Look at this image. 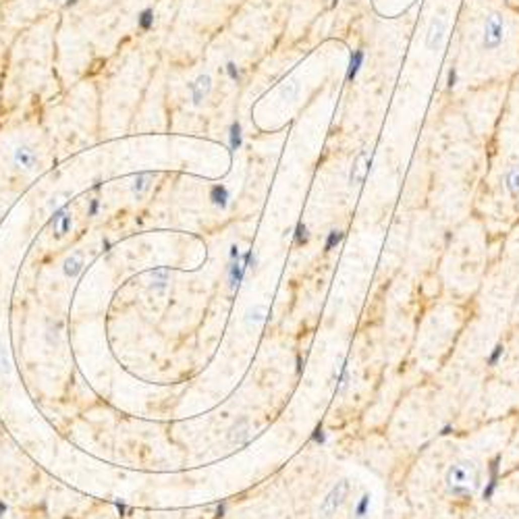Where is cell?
<instances>
[{
    "instance_id": "44dd1931",
    "label": "cell",
    "mask_w": 519,
    "mask_h": 519,
    "mask_svg": "<svg viewBox=\"0 0 519 519\" xmlns=\"http://www.w3.org/2000/svg\"><path fill=\"white\" fill-rule=\"evenodd\" d=\"M67 200H69V193H56V196H52V198H50L48 208H50L52 212H58V210H62V208H64Z\"/></svg>"
},
{
    "instance_id": "52a82bcc",
    "label": "cell",
    "mask_w": 519,
    "mask_h": 519,
    "mask_svg": "<svg viewBox=\"0 0 519 519\" xmlns=\"http://www.w3.org/2000/svg\"><path fill=\"white\" fill-rule=\"evenodd\" d=\"M50 224H52V231H54V235H56L58 239L64 237L69 231H71V227H73V214H71V210H69V208L64 206L62 210L52 212Z\"/></svg>"
},
{
    "instance_id": "d4e9b609",
    "label": "cell",
    "mask_w": 519,
    "mask_h": 519,
    "mask_svg": "<svg viewBox=\"0 0 519 519\" xmlns=\"http://www.w3.org/2000/svg\"><path fill=\"white\" fill-rule=\"evenodd\" d=\"M500 461H503V455L496 453L490 461H488V478H498L500 474Z\"/></svg>"
},
{
    "instance_id": "603a6c76",
    "label": "cell",
    "mask_w": 519,
    "mask_h": 519,
    "mask_svg": "<svg viewBox=\"0 0 519 519\" xmlns=\"http://www.w3.org/2000/svg\"><path fill=\"white\" fill-rule=\"evenodd\" d=\"M496 488H498V478H488L486 486H484V490H482V498L484 500H492Z\"/></svg>"
},
{
    "instance_id": "ab89813d",
    "label": "cell",
    "mask_w": 519,
    "mask_h": 519,
    "mask_svg": "<svg viewBox=\"0 0 519 519\" xmlns=\"http://www.w3.org/2000/svg\"><path fill=\"white\" fill-rule=\"evenodd\" d=\"M64 519H69V517H64Z\"/></svg>"
},
{
    "instance_id": "7a4b0ae2",
    "label": "cell",
    "mask_w": 519,
    "mask_h": 519,
    "mask_svg": "<svg viewBox=\"0 0 519 519\" xmlns=\"http://www.w3.org/2000/svg\"><path fill=\"white\" fill-rule=\"evenodd\" d=\"M347 494H349V480L341 478V480L335 484V486L328 490V494L322 498V503H320V507H318L320 519H333V517L337 515V511L343 507Z\"/></svg>"
},
{
    "instance_id": "e0dca14e",
    "label": "cell",
    "mask_w": 519,
    "mask_h": 519,
    "mask_svg": "<svg viewBox=\"0 0 519 519\" xmlns=\"http://www.w3.org/2000/svg\"><path fill=\"white\" fill-rule=\"evenodd\" d=\"M505 187L511 196H519V166H513L505 175Z\"/></svg>"
},
{
    "instance_id": "8fae6325",
    "label": "cell",
    "mask_w": 519,
    "mask_h": 519,
    "mask_svg": "<svg viewBox=\"0 0 519 519\" xmlns=\"http://www.w3.org/2000/svg\"><path fill=\"white\" fill-rule=\"evenodd\" d=\"M150 185H152V175H150V172H142V175H137L133 179V185H131V191H133L135 200H142L146 196V191L150 189Z\"/></svg>"
},
{
    "instance_id": "30bf717a",
    "label": "cell",
    "mask_w": 519,
    "mask_h": 519,
    "mask_svg": "<svg viewBox=\"0 0 519 519\" xmlns=\"http://www.w3.org/2000/svg\"><path fill=\"white\" fill-rule=\"evenodd\" d=\"M62 270H64V274L69 276V279H75V276H79V272L83 270V251H73L71 255H69V257L64 260Z\"/></svg>"
},
{
    "instance_id": "8992f818",
    "label": "cell",
    "mask_w": 519,
    "mask_h": 519,
    "mask_svg": "<svg viewBox=\"0 0 519 519\" xmlns=\"http://www.w3.org/2000/svg\"><path fill=\"white\" fill-rule=\"evenodd\" d=\"M212 92V79L208 73L198 75V79L193 83H189V94H191V104L193 106H200V104L210 96Z\"/></svg>"
},
{
    "instance_id": "ac0fdd59",
    "label": "cell",
    "mask_w": 519,
    "mask_h": 519,
    "mask_svg": "<svg viewBox=\"0 0 519 519\" xmlns=\"http://www.w3.org/2000/svg\"><path fill=\"white\" fill-rule=\"evenodd\" d=\"M137 25H140L142 31H148L154 27V11L152 9H144L137 17Z\"/></svg>"
},
{
    "instance_id": "cb8c5ba5",
    "label": "cell",
    "mask_w": 519,
    "mask_h": 519,
    "mask_svg": "<svg viewBox=\"0 0 519 519\" xmlns=\"http://www.w3.org/2000/svg\"><path fill=\"white\" fill-rule=\"evenodd\" d=\"M503 355H505V347L503 345H494V349L490 351V355H488V366L490 368H494V366H498V361L503 359Z\"/></svg>"
},
{
    "instance_id": "7c38bea8",
    "label": "cell",
    "mask_w": 519,
    "mask_h": 519,
    "mask_svg": "<svg viewBox=\"0 0 519 519\" xmlns=\"http://www.w3.org/2000/svg\"><path fill=\"white\" fill-rule=\"evenodd\" d=\"M363 58H366L363 50H353V52H351V58H349V67H347V75H345V79L353 81V79L357 77L359 69H361V64H363Z\"/></svg>"
},
{
    "instance_id": "f35d334b",
    "label": "cell",
    "mask_w": 519,
    "mask_h": 519,
    "mask_svg": "<svg viewBox=\"0 0 519 519\" xmlns=\"http://www.w3.org/2000/svg\"><path fill=\"white\" fill-rule=\"evenodd\" d=\"M50 3H56V0H50Z\"/></svg>"
},
{
    "instance_id": "836d02e7",
    "label": "cell",
    "mask_w": 519,
    "mask_h": 519,
    "mask_svg": "<svg viewBox=\"0 0 519 519\" xmlns=\"http://www.w3.org/2000/svg\"><path fill=\"white\" fill-rule=\"evenodd\" d=\"M241 253H239V247L237 245H231V260H237Z\"/></svg>"
},
{
    "instance_id": "484cf974",
    "label": "cell",
    "mask_w": 519,
    "mask_h": 519,
    "mask_svg": "<svg viewBox=\"0 0 519 519\" xmlns=\"http://www.w3.org/2000/svg\"><path fill=\"white\" fill-rule=\"evenodd\" d=\"M349 384V366L347 363H343L341 368V376H339V384H337V393H343Z\"/></svg>"
},
{
    "instance_id": "1f68e13d",
    "label": "cell",
    "mask_w": 519,
    "mask_h": 519,
    "mask_svg": "<svg viewBox=\"0 0 519 519\" xmlns=\"http://www.w3.org/2000/svg\"><path fill=\"white\" fill-rule=\"evenodd\" d=\"M451 432H453V426H451V424H444V426L440 428V436H448Z\"/></svg>"
},
{
    "instance_id": "d590c367",
    "label": "cell",
    "mask_w": 519,
    "mask_h": 519,
    "mask_svg": "<svg viewBox=\"0 0 519 519\" xmlns=\"http://www.w3.org/2000/svg\"><path fill=\"white\" fill-rule=\"evenodd\" d=\"M5 511H7V505L3 503V500H0V517H3V515H5Z\"/></svg>"
},
{
    "instance_id": "7402d4cb",
    "label": "cell",
    "mask_w": 519,
    "mask_h": 519,
    "mask_svg": "<svg viewBox=\"0 0 519 519\" xmlns=\"http://www.w3.org/2000/svg\"><path fill=\"white\" fill-rule=\"evenodd\" d=\"M307 241H309L307 227L303 224V220H299V222H297V227H295V243H297V245H305Z\"/></svg>"
},
{
    "instance_id": "f1b7e54d",
    "label": "cell",
    "mask_w": 519,
    "mask_h": 519,
    "mask_svg": "<svg viewBox=\"0 0 519 519\" xmlns=\"http://www.w3.org/2000/svg\"><path fill=\"white\" fill-rule=\"evenodd\" d=\"M311 440H314L316 444H324V442H326V432H324L322 424H318V426H316V430L311 432Z\"/></svg>"
},
{
    "instance_id": "6da1fadb",
    "label": "cell",
    "mask_w": 519,
    "mask_h": 519,
    "mask_svg": "<svg viewBox=\"0 0 519 519\" xmlns=\"http://www.w3.org/2000/svg\"><path fill=\"white\" fill-rule=\"evenodd\" d=\"M478 484V465L470 459H461L453 463L444 474V488L448 494L467 496Z\"/></svg>"
},
{
    "instance_id": "e575fe53",
    "label": "cell",
    "mask_w": 519,
    "mask_h": 519,
    "mask_svg": "<svg viewBox=\"0 0 519 519\" xmlns=\"http://www.w3.org/2000/svg\"><path fill=\"white\" fill-rule=\"evenodd\" d=\"M75 5H77V0H67V3H64L67 9H71V7H75Z\"/></svg>"
},
{
    "instance_id": "ffe728a7",
    "label": "cell",
    "mask_w": 519,
    "mask_h": 519,
    "mask_svg": "<svg viewBox=\"0 0 519 519\" xmlns=\"http://www.w3.org/2000/svg\"><path fill=\"white\" fill-rule=\"evenodd\" d=\"M370 498H372V496H370L368 492L361 494V498L357 500V505H355V517L361 519V517L368 515V511H370Z\"/></svg>"
},
{
    "instance_id": "277c9868",
    "label": "cell",
    "mask_w": 519,
    "mask_h": 519,
    "mask_svg": "<svg viewBox=\"0 0 519 519\" xmlns=\"http://www.w3.org/2000/svg\"><path fill=\"white\" fill-rule=\"evenodd\" d=\"M372 158H374V154L370 150H361L357 154V158L351 164V172H349V183L351 185H361L368 179L370 168H372Z\"/></svg>"
},
{
    "instance_id": "d6a6232c",
    "label": "cell",
    "mask_w": 519,
    "mask_h": 519,
    "mask_svg": "<svg viewBox=\"0 0 519 519\" xmlns=\"http://www.w3.org/2000/svg\"><path fill=\"white\" fill-rule=\"evenodd\" d=\"M224 511H227V503H220V505H218V509H216V517H222V515H224Z\"/></svg>"
},
{
    "instance_id": "8d00e7d4",
    "label": "cell",
    "mask_w": 519,
    "mask_h": 519,
    "mask_svg": "<svg viewBox=\"0 0 519 519\" xmlns=\"http://www.w3.org/2000/svg\"><path fill=\"white\" fill-rule=\"evenodd\" d=\"M297 374H301V355H297Z\"/></svg>"
},
{
    "instance_id": "f546056e",
    "label": "cell",
    "mask_w": 519,
    "mask_h": 519,
    "mask_svg": "<svg viewBox=\"0 0 519 519\" xmlns=\"http://www.w3.org/2000/svg\"><path fill=\"white\" fill-rule=\"evenodd\" d=\"M455 83H457V71H455V69H451V71H448V77H446V88L451 90Z\"/></svg>"
},
{
    "instance_id": "3957f363",
    "label": "cell",
    "mask_w": 519,
    "mask_h": 519,
    "mask_svg": "<svg viewBox=\"0 0 519 519\" xmlns=\"http://www.w3.org/2000/svg\"><path fill=\"white\" fill-rule=\"evenodd\" d=\"M505 38V19L500 13H490L484 21V36H482V46L484 50H496L503 44Z\"/></svg>"
},
{
    "instance_id": "4fadbf2b",
    "label": "cell",
    "mask_w": 519,
    "mask_h": 519,
    "mask_svg": "<svg viewBox=\"0 0 519 519\" xmlns=\"http://www.w3.org/2000/svg\"><path fill=\"white\" fill-rule=\"evenodd\" d=\"M266 316H268V307H266L264 303H255L253 307H249V309H247V318H245V322H247V324L257 326V324H262V322L266 320Z\"/></svg>"
},
{
    "instance_id": "5b68a950",
    "label": "cell",
    "mask_w": 519,
    "mask_h": 519,
    "mask_svg": "<svg viewBox=\"0 0 519 519\" xmlns=\"http://www.w3.org/2000/svg\"><path fill=\"white\" fill-rule=\"evenodd\" d=\"M13 162H15L17 168H21V170H33V168L38 166L40 158H38V152L33 150L31 146L23 144V146H17V148H15V152H13Z\"/></svg>"
},
{
    "instance_id": "4dcf8cb0",
    "label": "cell",
    "mask_w": 519,
    "mask_h": 519,
    "mask_svg": "<svg viewBox=\"0 0 519 519\" xmlns=\"http://www.w3.org/2000/svg\"><path fill=\"white\" fill-rule=\"evenodd\" d=\"M100 208V200H90V208H88V216H96Z\"/></svg>"
},
{
    "instance_id": "d6986e66",
    "label": "cell",
    "mask_w": 519,
    "mask_h": 519,
    "mask_svg": "<svg viewBox=\"0 0 519 519\" xmlns=\"http://www.w3.org/2000/svg\"><path fill=\"white\" fill-rule=\"evenodd\" d=\"M343 231H339V229H333L331 233L326 235V241H324V251H331V249H335L341 241H343Z\"/></svg>"
},
{
    "instance_id": "4316f807",
    "label": "cell",
    "mask_w": 519,
    "mask_h": 519,
    "mask_svg": "<svg viewBox=\"0 0 519 519\" xmlns=\"http://www.w3.org/2000/svg\"><path fill=\"white\" fill-rule=\"evenodd\" d=\"M224 71H227V75H229L231 81H237V83L241 81V71H239V67H237L235 60H229L227 67H224Z\"/></svg>"
},
{
    "instance_id": "9c48e42d",
    "label": "cell",
    "mask_w": 519,
    "mask_h": 519,
    "mask_svg": "<svg viewBox=\"0 0 519 519\" xmlns=\"http://www.w3.org/2000/svg\"><path fill=\"white\" fill-rule=\"evenodd\" d=\"M444 21L442 19H434L430 23V29H428V36H426V46L428 48H438L442 44V38H444Z\"/></svg>"
},
{
    "instance_id": "74e56055",
    "label": "cell",
    "mask_w": 519,
    "mask_h": 519,
    "mask_svg": "<svg viewBox=\"0 0 519 519\" xmlns=\"http://www.w3.org/2000/svg\"><path fill=\"white\" fill-rule=\"evenodd\" d=\"M116 509H118V513H125V511H127L125 505H120V503H116Z\"/></svg>"
},
{
    "instance_id": "ba28073f",
    "label": "cell",
    "mask_w": 519,
    "mask_h": 519,
    "mask_svg": "<svg viewBox=\"0 0 519 519\" xmlns=\"http://www.w3.org/2000/svg\"><path fill=\"white\" fill-rule=\"evenodd\" d=\"M249 436H251V426H249V422H247V420H239V422L231 428V432H229V442H231V444H245V442L249 440Z\"/></svg>"
},
{
    "instance_id": "83f0119b",
    "label": "cell",
    "mask_w": 519,
    "mask_h": 519,
    "mask_svg": "<svg viewBox=\"0 0 519 519\" xmlns=\"http://www.w3.org/2000/svg\"><path fill=\"white\" fill-rule=\"evenodd\" d=\"M9 372H11V361L7 351L3 349V345H0V374H9Z\"/></svg>"
},
{
    "instance_id": "5bb4252c",
    "label": "cell",
    "mask_w": 519,
    "mask_h": 519,
    "mask_svg": "<svg viewBox=\"0 0 519 519\" xmlns=\"http://www.w3.org/2000/svg\"><path fill=\"white\" fill-rule=\"evenodd\" d=\"M166 285H168V270H166V268H156V270H152V291L164 293Z\"/></svg>"
},
{
    "instance_id": "9a60e30c",
    "label": "cell",
    "mask_w": 519,
    "mask_h": 519,
    "mask_svg": "<svg viewBox=\"0 0 519 519\" xmlns=\"http://www.w3.org/2000/svg\"><path fill=\"white\" fill-rule=\"evenodd\" d=\"M243 144V131H241V123L239 120H233L231 127H229V146L231 152H237Z\"/></svg>"
},
{
    "instance_id": "2e32d148",
    "label": "cell",
    "mask_w": 519,
    "mask_h": 519,
    "mask_svg": "<svg viewBox=\"0 0 519 519\" xmlns=\"http://www.w3.org/2000/svg\"><path fill=\"white\" fill-rule=\"evenodd\" d=\"M210 200L218 208H227L229 206V189L224 185H214L210 189Z\"/></svg>"
}]
</instances>
